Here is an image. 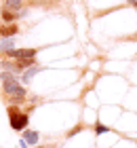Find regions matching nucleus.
<instances>
[{
  "instance_id": "3",
  "label": "nucleus",
  "mask_w": 137,
  "mask_h": 148,
  "mask_svg": "<svg viewBox=\"0 0 137 148\" xmlns=\"http://www.w3.org/2000/svg\"><path fill=\"white\" fill-rule=\"evenodd\" d=\"M27 123H30V114L27 112H19L11 119V129L13 131H25L27 129Z\"/></svg>"
},
{
  "instance_id": "4",
  "label": "nucleus",
  "mask_w": 137,
  "mask_h": 148,
  "mask_svg": "<svg viewBox=\"0 0 137 148\" xmlns=\"http://www.w3.org/2000/svg\"><path fill=\"white\" fill-rule=\"evenodd\" d=\"M17 34H19L17 23H11V25L0 23V38H17Z\"/></svg>"
},
{
  "instance_id": "12",
  "label": "nucleus",
  "mask_w": 137,
  "mask_h": 148,
  "mask_svg": "<svg viewBox=\"0 0 137 148\" xmlns=\"http://www.w3.org/2000/svg\"><path fill=\"white\" fill-rule=\"evenodd\" d=\"M82 131V125H78V127H74V129L70 131V133H67V138H74V136H76V133H80Z\"/></svg>"
},
{
  "instance_id": "9",
  "label": "nucleus",
  "mask_w": 137,
  "mask_h": 148,
  "mask_svg": "<svg viewBox=\"0 0 137 148\" xmlns=\"http://www.w3.org/2000/svg\"><path fill=\"white\" fill-rule=\"evenodd\" d=\"M13 49H17L15 47V38H0V51L2 53H9Z\"/></svg>"
},
{
  "instance_id": "1",
  "label": "nucleus",
  "mask_w": 137,
  "mask_h": 148,
  "mask_svg": "<svg viewBox=\"0 0 137 148\" xmlns=\"http://www.w3.org/2000/svg\"><path fill=\"white\" fill-rule=\"evenodd\" d=\"M0 83H2V95L9 99L11 104H19V106H21V102L27 95L21 78H19L17 74H13V72L2 70V72H0Z\"/></svg>"
},
{
  "instance_id": "7",
  "label": "nucleus",
  "mask_w": 137,
  "mask_h": 148,
  "mask_svg": "<svg viewBox=\"0 0 137 148\" xmlns=\"http://www.w3.org/2000/svg\"><path fill=\"white\" fill-rule=\"evenodd\" d=\"M19 17H21L19 13L6 11V9H2V11H0V23H4V25H11V23H15Z\"/></svg>"
},
{
  "instance_id": "2",
  "label": "nucleus",
  "mask_w": 137,
  "mask_h": 148,
  "mask_svg": "<svg viewBox=\"0 0 137 148\" xmlns=\"http://www.w3.org/2000/svg\"><path fill=\"white\" fill-rule=\"evenodd\" d=\"M36 49H25V47H21V49H13L9 53H4L6 59H36Z\"/></svg>"
},
{
  "instance_id": "15",
  "label": "nucleus",
  "mask_w": 137,
  "mask_h": 148,
  "mask_svg": "<svg viewBox=\"0 0 137 148\" xmlns=\"http://www.w3.org/2000/svg\"><path fill=\"white\" fill-rule=\"evenodd\" d=\"M34 148H51V146H34Z\"/></svg>"
},
{
  "instance_id": "6",
  "label": "nucleus",
  "mask_w": 137,
  "mask_h": 148,
  "mask_svg": "<svg viewBox=\"0 0 137 148\" xmlns=\"http://www.w3.org/2000/svg\"><path fill=\"white\" fill-rule=\"evenodd\" d=\"M23 6H25V0H4L2 9H6V11H13V13H19V15H21Z\"/></svg>"
},
{
  "instance_id": "5",
  "label": "nucleus",
  "mask_w": 137,
  "mask_h": 148,
  "mask_svg": "<svg viewBox=\"0 0 137 148\" xmlns=\"http://www.w3.org/2000/svg\"><path fill=\"white\" fill-rule=\"evenodd\" d=\"M21 138L27 142V146H32V148L40 144V133L34 131V129H25V131H21Z\"/></svg>"
},
{
  "instance_id": "16",
  "label": "nucleus",
  "mask_w": 137,
  "mask_h": 148,
  "mask_svg": "<svg viewBox=\"0 0 137 148\" xmlns=\"http://www.w3.org/2000/svg\"><path fill=\"white\" fill-rule=\"evenodd\" d=\"M0 62H2V51H0Z\"/></svg>"
},
{
  "instance_id": "14",
  "label": "nucleus",
  "mask_w": 137,
  "mask_h": 148,
  "mask_svg": "<svg viewBox=\"0 0 137 148\" xmlns=\"http://www.w3.org/2000/svg\"><path fill=\"white\" fill-rule=\"evenodd\" d=\"M127 2L131 4V6H135V4H137V0H127Z\"/></svg>"
},
{
  "instance_id": "8",
  "label": "nucleus",
  "mask_w": 137,
  "mask_h": 148,
  "mask_svg": "<svg viewBox=\"0 0 137 148\" xmlns=\"http://www.w3.org/2000/svg\"><path fill=\"white\" fill-rule=\"evenodd\" d=\"M40 70H42V68H38V66H34V68H27V70L21 74V83H23V85H30V83H32V78L36 76Z\"/></svg>"
},
{
  "instance_id": "13",
  "label": "nucleus",
  "mask_w": 137,
  "mask_h": 148,
  "mask_svg": "<svg viewBox=\"0 0 137 148\" xmlns=\"http://www.w3.org/2000/svg\"><path fill=\"white\" fill-rule=\"evenodd\" d=\"M19 148H30V146H27V142H25V140L21 138V140H19Z\"/></svg>"
},
{
  "instance_id": "11",
  "label": "nucleus",
  "mask_w": 137,
  "mask_h": 148,
  "mask_svg": "<svg viewBox=\"0 0 137 148\" xmlns=\"http://www.w3.org/2000/svg\"><path fill=\"white\" fill-rule=\"evenodd\" d=\"M21 112V106L19 104H9V108H6V114H9V119H13L15 114Z\"/></svg>"
},
{
  "instance_id": "10",
  "label": "nucleus",
  "mask_w": 137,
  "mask_h": 148,
  "mask_svg": "<svg viewBox=\"0 0 137 148\" xmlns=\"http://www.w3.org/2000/svg\"><path fill=\"white\" fill-rule=\"evenodd\" d=\"M108 131H110V127L104 125L101 121H97V123H95V136H104V133H108Z\"/></svg>"
}]
</instances>
